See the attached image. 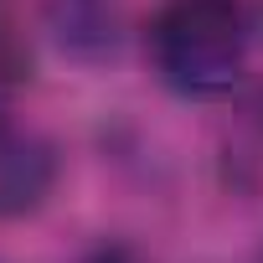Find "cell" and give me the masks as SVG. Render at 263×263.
I'll use <instances>...</instances> for the list:
<instances>
[{"label":"cell","instance_id":"6da1fadb","mask_svg":"<svg viewBox=\"0 0 263 263\" xmlns=\"http://www.w3.org/2000/svg\"><path fill=\"white\" fill-rule=\"evenodd\" d=\"M242 11L232 0H171L150 26L155 72L181 98H222L242 78Z\"/></svg>","mask_w":263,"mask_h":263},{"label":"cell","instance_id":"277c9868","mask_svg":"<svg viewBox=\"0 0 263 263\" xmlns=\"http://www.w3.org/2000/svg\"><path fill=\"white\" fill-rule=\"evenodd\" d=\"M93 263H140V258H135V253H124V248H114V253H98Z\"/></svg>","mask_w":263,"mask_h":263},{"label":"cell","instance_id":"7a4b0ae2","mask_svg":"<svg viewBox=\"0 0 263 263\" xmlns=\"http://www.w3.org/2000/svg\"><path fill=\"white\" fill-rule=\"evenodd\" d=\"M57 181V150L42 129L0 114V222L26 217L47 201Z\"/></svg>","mask_w":263,"mask_h":263},{"label":"cell","instance_id":"3957f363","mask_svg":"<svg viewBox=\"0 0 263 263\" xmlns=\"http://www.w3.org/2000/svg\"><path fill=\"white\" fill-rule=\"evenodd\" d=\"M21 67H26V57H21V47H16V36H11L6 6H0V78H21Z\"/></svg>","mask_w":263,"mask_h":263}]
</instances>
